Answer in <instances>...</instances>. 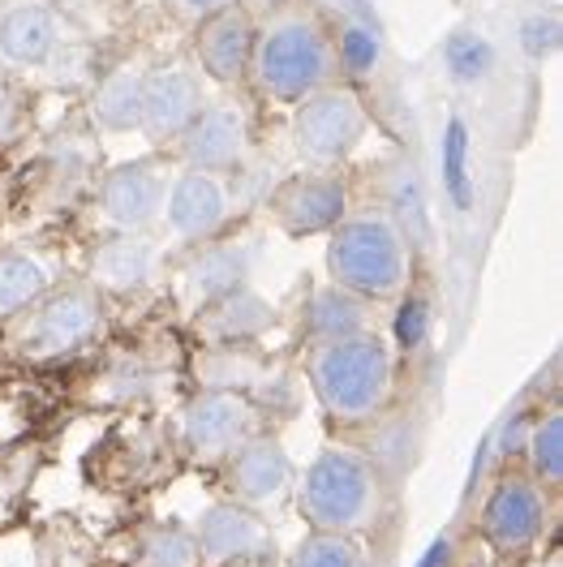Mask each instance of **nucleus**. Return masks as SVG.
Here are the masks:
<instances>
[{"label":"nucleus","instance_id":"nucleus-1","mask_svg":"<svg viewBox=\"0 0 563 567\" xmlns=\"http://www.w3.org/2000/svg\"><path fill=\"white\" fill-rule=\"evenodd\" d=\"M331 82H340V43L315 4L284 0L267 18H254L246 73V86H254V95L293 107Z\"/></svg>","mask_w":563,"mask_h":567},{"label":"nucleus","instance_id":"nucleus-2","mask_svg":"<svg viewBox=\"0 0 563 567\" xmlns=\"http://www.w3.org/2000/svg\"><path fill=\"white\" fill-rule=\"evenodd\" d=\"M306 379L331 422H375L396 395V353L379 331L318 340L306 353Z\"/></svg>","mask_w":563,"mask_h":567},{"label":"nucleus","instance_id":"nucleus-3","mask_svg":"<svg viewBox=\"0 0 563 567\" xmlns=\"http://www.w3.org/2000/svg\"><path fill=\"white\" fill-rule=\"evenodd\" d=\"M327 280L366 306L396 301L413 284V246L391 212H349L327 233Z\"/></svg>","mask_w":563,"mask_h":567},{"label":"nucleus","instance_id":"nucleus-4","mask_svg":"<svg viewBox=\"0 0 563 567\" xmlns=\"http://www.w3.org/2000/svg\"><path fill=\"white\" fill-rule=\"evenodd\" d=\"M297 507L315 533L366 537L388 512L383 468L352 447H323L297 477Z\"/></svg>","mask_w":563,"mask_h":567},{"label":"nucleus","instance_id":"nucleus-5","mask_svg":"<svg viewBox=\"0 0 563 567\" xmlns=\"http://www.w3.org/2000/svg\"><path fill=\"white\" fill-rule=\"evenodd\" d=\"M370 134V107L345 78L293 104V151L306 168H340Z\"/></svg>","mask_w":563,"mask_h":567},{"label":"nucleus","instance_id":"nucleus-6","mask_svg":"<svg viewBox=\"0 0 563 567\" xmlns=\"http://www.w3.org/2000/svg\"><path fill=\"white\" fill-rule=\"evenodd\" d=\"M254 434H263V409L249 391L203 388L181 413V439L203 464H228Z\"/></svg>","mask_w":563,"mask_h":567},{"label":"nucleus","instance_id":"nucleus-7","mask_svg":"<svg viewBox=\"0 0 563 567\" xmlns=\"http://www.w3.org/2000/svg\"><path fill=\"white\" fill-rule=\"evenodd\" d=\"M551 520V491L533 482L525 464H508L491 482L478 512V529L499 555H525Z\"/></svg>","mask_w":563,"mask_h":567},{"label":"nucleus","instance_id":"nucleus-8","mask_svg":"<svg viewBox=\"0 0 563 567\" xmlns=\"http://www.w3.org/2000/svg\"><path fill=\"white\" fill-rule=\"evenodd\" d=\"M31 319L22 327V349L39 361L52 357H70L73 349H82L104 319V292L91 284H61L48 288L35 306L27 310Z\"/></svg>","mask_w":563,"mask_h":567},{"label":"nucleus","instance_id":"nucleus-9","mask_svg":"<svg viewBox=\"0 0 563 567\" xmlns=\"http://www.w3.org/2000/svg\"><path fill=\"white\" fill-rule=\"evenodd\" d=\"M203 107H207V86H203V73L194 65H185V61L146 65L139 134L151 146H176Z\"/></svg>","mask_w":563,"mask_h":567},{"label":"nucleus","instance_id":"nucleus-10","mask_svg":"<svg viewBox=\"0 0 563 567\" xmlns=\"http://www.w3.org/2000/svg\"><path fill=\"white\" fill-rule=\"evenodd\" d=\"M267 212L288 237L331 233L349 215V181L340 168H301L272 189Z\"/></svg>","mask_w":563,"mask_h":567},{"label":"nucleus","instance_id":"nucleus-11","mask_svg":"<svg viewBox=\"0 0 563 567\" xmlns=\"http://www.w3.org/2000/svg\"><path fill=\"white\" fill-rule=\"evenodd\" d=\"M181 168H198V173H215L228 177L246 164L249 151V116L237 95L224 100H207V107L194 116V125L181 134V142L173 146Z\"/></svg>","mask_w":563,"mask_h":567},{"label":"nucleus","instance_id":"nucleus-12","mask_svg":"<svg viewBox=\"0 0 563 567\" xmlns=\"http://www.w3.org/2000/svg\"><path fill=\"white\" fill-rule=\"evenodd\" d=\"M198 564L207 567H228V564H249V559H267L276 550L272 525L263 520V512H254L246 503H212L198 516Z\"/></svg>","mask_w":563,"mask_h":567},{"label":"nucleus","instance_id":"nucleus-13","mask_svg":"<svg viewBox=\"0 0 563 567\" xmlns=\"http://www.w3.org/2000/svg\"><path fill=\"white\" fill-rule=\"evenodd\" d=\"M249 48H254V13L246 4L215 9L212 18L194 22V70L224 91H242L249 73Z\"/></svg>","mask_w":563,"mask_h":567},{"label":"nucleus","instance_id":"nucleus-14","mask_svg":"<svg viewBox=\"0 0 563 567\" xmlns=\"http://www.w3.org/2000/svg\"><path fill=\"white\" fill-rule=\"evenodd\" d=\"M233 215V189L228 177L198 173V168H181L173 173L168 198H164V224L181 246H198L212 241L215 233L228 224Z\"/></svg>","mask_w":563,"mask_h":567},{"label":"nucleus","instance_id":"nucleus-15","mask_svg":"<svg viewBox=\"0 0 563 567\" xmlns=\"http://www.w3.org/2000/svg\"><path fill=\"white\" fill-rule=\"evenodd\" d=\"M168 185H173V173L155 159L121 164L104 177L100 212L116 233H146L155 219H164Z\"/></svg>","mask_w":563,"mask_h":567},{"label":"nucleus","instance_id":"nucleus-16","mask_svg":"<svg viewBox=\"0 0 563 567\" xmlns=\"http://www.w3.org/2000/svg\"><path fill=\"white\" fill-rule=\"evenodd\" d=\"M65 18L48 0H13L0 9V61L18 70H39L61 52Z\"/></svg>","mask_w":563,"mask_h":567},{"label":"nucleus","instance_id":"nucleus-17","mask_svg":"<svg viewBox=\"0 0 563 567\" xmlns=\"http://www.w3.org/2000/svg\"><path fill=\"white\" fill-rule=\"evenodd\" d=\"M224 482H228V495L233 503H246V507H272L276 498L288 495L293 486V461L284 452V443L276 434H254L246 447L224 464Z\"/></svg>","mask_w":563,"mask_h":567},{"label":"nucleus","instance_id":"nucleus-18","mask_svg":"<svg viewBox=\"0 0 563 567\" xmlns=\"http://www.w3.org/2000/svg\"><path fill=\"white\" fill-rule=\"evenodd\" d=\"M160 271V246L146 233H112L91 254V288L139 292Z\"/></svg>","mask_w":563,"mask_h":567},{"label":"nucleus","instance_id":"nucleus-19","mask_svg":"<svg viewBox=\"0 0 563 567\" xmlns=\"http://www.w3.org/2000/svg\"><path fill=\"white\" fill-rule=\"evenodd\" d=\"M142 73L146 65H116L91 91V121L104 134H139L142 121Z\"/></svg>","mask_w":563,"mask_h":567},{"label":"nucleus","instance_id":"nucleus-20","mask_svg":"<svg viewBox=\"0 0 563 567\" xmlns=\"http://www.w3.org/2000/svg\"><path fill=\"white\" fill-rule=\"evenodd\" d=\"M52 288L48 262L31 249H4L0 254V322L18 319Z\"/></svg>","mask_w":563,"mask_h":567},{"label":"nucleus","instance_id":"nucleus-21","mask_svg":"<svg viewBox=\"0 0 563 567\" xmlns=\"http://www.w3.org/2000/svg\"><path fill=\"white\" fill-rule=\"evenodd\" d=\"M375 306H366V301H357L349 292H340V288H323L310 297V306H306V331H310V344L318 340H340V336H357V331H375V315H370Z\"/></svg>","mask_w":563,"mask_h":567},{"label":"nucleus","instance_id":"nucleus-22","mask_svg":"<svg viewBox=\"0 0 563 567\" xmlns=\"http://www.w3.org/2000/svg\"><path fill=\"white\" fill-rule=\"evenodd\" d=\"M272 319H276L272 306L246 288H233L207 306V327H212V340L219 344H242L249 336H258L263 327H272Z\"/></svg>","mask_w":563,"mask_h":567},{"label":"nucleus","instance_id":"nucleus-23","mask_svg":"<svg viewBox=\"0 0 563 567\" xmlns=\"http://www.w3.org/2000/svg\"><path fill=\"white\" fill-rule=\"evenodd\" d=\"M525 468L533 473V482H542L546 491H555L563 482V413L555 404L542 409L538 422L529 425Z\"/></svg>","mask_w":563,"mask_h":567},{"label":"nucleus","instance_id":"nucleus-24","mask_svg":"<svg viewBox=\"0 0 563 567\" xmlns=\"http://www.w3.org/2000/svg\"><path fill=\"white\" fill-rule=\"evenodd\" d=\"M288 567H370L361 537H336V533H310L293 555Z\"/></svg>","mask_w":563,"mask_h":567},{"label":"nucleus","instance_id":"nucleus-25","mask_svg":"<svg viewBox=\"0 0 563 567\" xmlns=\"http://www.w3.org/2000/svg\"><path fill=\"white\" fill-rule=\"evenodd\" d=\"M142 567H198V542L181 525H155L142 537Z\"/></svg>","mask_w":563,"mask_h":567},{"label":"nucleus","instance_id":"nucleus-26","mask_svg":"<svg viewBox=\"0 0 563 567\" xmlns=\"http://www.w3.org/2000/svg\"><path fill=\"white\" fill-rule=\"evenodd\" d=\"M168 4V13L181 18V22H203V18H212L215 9H228V4H237V0H164Z\"/></svg>","mask_w":563,"mask_h":567},{"label":"nucleus","instance_id":"nucleus-27","mask_svg":"<svg viewBox=\"0 0 563 567\" xmlns=\"http://www.w3.org/2000/svg\"><path fill=\"white\" fill-rule=\"evenodd\" d=\"M13 125V91L4 86V78H0V134Z\"/></svg>","mask_w":563,"mask_h":567}]
</instances>
